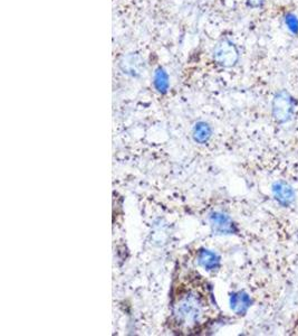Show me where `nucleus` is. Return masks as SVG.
<instances>
[{
    "mask_svg": "<svg viewBox=\"0 0 298 336\" xmlns=\"http://www.w3.org/2000/svg\"><path fill=\"white\" fill-rule=\"evenodd\" d=\"M176 315L182 323H195L201 315V306L192 296L182 298L176 306Z\"/></svg>",
    "mask_w": 298,
    "mask_h": 336,
    "instance_id": "nucleus-2",
    "label": "nucleus"
},
{
    "mask_svg": "<svg viewBox=\"0 0 298 336\" xmlns=\"http://www.w3.org/2000/svg\"><path fill=\"white\" fill-rule=\"evenodd\" d=\"M238 51L233 43L228 39L220 42L218 44L215 50V60L220 65L225 68H230L234 66L238 61Z\"/></svg>",
    "mask_w": 298,
    "mask_h": 336,
    "instance_id": "nucleus-3",
    "label": "nucleus"
},
{
    "mask_svg": "<svg viewBox=\"0 0 298 336\" xmlns=\"http://www.w3.org/2000/svg\"><path fill=\"white\" fill-rule=\"evenodd\" d=\"M199 263L207 270H215L219 266V258L210 250H202L199 253Z\"/></svg>",
    "mask_w": 298,
    "mask_h": 336,
    "instance_id": "nucleus-7",
    "label": "nucleus"
},
{
    "mask_svg": "<svg viewBox=\"0 0 298 336\" xmlns=\"http://www.w3.org/2000/svg\"><path fill=\"white\" fill-rule=\"evenodd\" d=\"M294 110V101L287 91H280L273 100V114L278 122H286L291 119Z\"/></svg>",
    "mask_w": 298,
    "mask_h": 336,
    "instance_id": "nucleus-1",
    "label": "nucleus"
},
{
    "mask_svg": "<svg viewBox=\"0 0 298 336\" xmlns=\"http://www.w3.org/2000/svg\"><path fill=\"white\" fill-rule=\"evenodd\" d=\"M273 192H274L276 200H277L280 204H283V205L291 204V203L294 201V196H295L294 195L293 188L286 183H283V182L275 184Z\"/></svg>",
    "mask_w": 298,
    "mask_h": 336,
    "instance_id": "nucleus-5",
    "label": "nucleus"
},
{
    "mask_svg": "<svg viewBox=\"0 0 298 336\" xmlns=\"http://www.w3.org/2000/svg\"><path fill=\"white\" fill-rule=\"evenodd\" d=\"M251 300L250 297L243 291H239V293H235L230 298L231 309L238 315H243L244 313L248 311L250 307Z\"/></svg>",
    "mask_w": 298,
    "mask_h": 336,
    "instance_id": "nucleus-4",
    "label": "nucleus"
},
{
    "mask_svg": "<svg viewBox=\"0 0 298 336\" xmlns=\"http://www.w3.org/2000/svg\"><path fill=\"white\" fill-rule=\"evenodd\" d=\"M155 85H157L159 91H166L168 87L167 75L163 73V71H159L157 77H155Z\"/></svg>",
    "mask_w": 298,
    "mask_h": 336,
    "instance_id": "nucleus-10",
    "label": "nucleus"
},
{
    "mask_svg": "<svg viewBox=\"0 0 298 336\" xmlns=\"http://www.w3.org/2000/svg\"><path fill=\"white\" fill-rule=\"evenodd\" d=\"M212 227L216 231L220 233H233L234 232V224L231 222L228 216L220 213H213L210 218Z\"/></svg>",
    "mask_w": 298,
    "mask_h": 336,
    "instance_id": "nucleus-6",
    "label": "nucleus"
},
{
    "mask_svg": "<svg viewBox=\"0 0 298 336\" xmlns=\"http://www.w3.org/2000/svg\"><path fill=\"white\" fill-rule=\"evenodd\" d=\"M210 136H211V129L207 123L200 122L194 127L193 137H194V140L198 141V143L200 144L206 143V141L210 138Z\"/></svg>",
    "mask_w": 298,
    "mask_h": 336,
    "instance_id": "nucleus-8",
    "label": "nucleus"
},
{
    "mask_svg": "<svg viewBox=\"0 0 298 336\" xmlns=\"http://www.w3.org/2000/svg\"><path fill=\"white\" fill-rule=\"evenodd\" d=\"M285 24H286L287 28L291 30L293 34L297 35L298 34V18L296 15L294 14H287L285 16Z\"/></svg>",
    "mask_w": 298,
    "mask_h": 336,
    "instance_id": "nucleus-9",
    "label": "nucleus"
},
{
    "mask_svg": "<svg viewBox=\"0 0 298 336\" xmlns=\"http://www.w3.org/2000/svg\"><path fill=\"white\" fill-rule=\"evenodd\" d=\"M266 0H247L248 5L252 8H259L264 5Z\"/></svg>",
    "mask_w": 298,
    "mask_h": 336,
    "instance_id": "nucleus-11",
    "label": "nucleus"
}]
</instances>
